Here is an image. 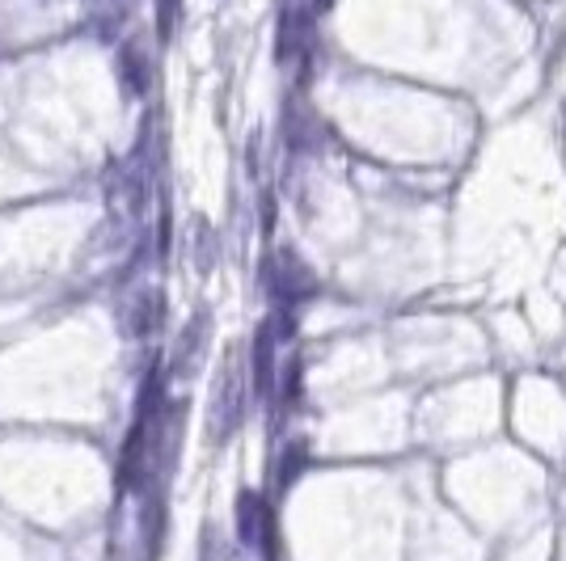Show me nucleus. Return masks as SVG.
<instances>
[{
	"label": "nucleus",
	"instance_id": "f257e3e1",
	"mask_svg": "<svg viewBox=\"0 0 566 561\" xmlns=\"http://www.w3.org/2000/svg\"><path fill=\"white\" fill-rule=\"evenodd\" d=\"M245 405H250V372H245V359H241V347H229V359H224V372L216 380L212 405H208V440L212 444H224L229 435H237V426L245 419Z\"/></svg>",
	"mask_w": 566,
	"mask_h": 561
},
{
	"label": "nucleus",
	"instance_id": "f03ea898",
	"mask_svg": "<svg viewBox=\"0 0 566 561\" xmlns=\"http://www.w3.org/2000/svg\"><path fill=\"white\" fill-rule=\"evenodd\" d=\"M166 321V292L161 287H132L118 300V326L127 338H148Z\"/></svg>",
	"mask_w": 566,
	"mask_h": 561
},
{
	"label": "nucleus",
	"instance_id": "7ed1b4c3",
	"mask_svg": "<svg viewBox=\"0 0 566 561\" xmlns=\"http://www.w3.org/2000/svg\"><path fill=\"white\" fill-rule=\"evenodd\" d=\"M237 537H241V544L262 549L275 561V519H271V507L259 490H241V498H237Z\"/></svg>",
	"mask_w": 566,
	"mask_h": 561
},
{
	"label": "nucleus",
	"instance_id": "20e7f679",
	"mask_svg": "<svg viewBox=\"0 0 566 561\" xmlns=\"http://www.w3.org/2000/svg\"><path fill=\"white\" fill-rule=\"evenodd\" d=\"M106 203L118 220H140L144 215V173L140 165H111L106 182Z\"/></svg>",
	"mask_w": 566,
	"mask_h": 561
},
{
	"label": "nucleus",
	"instance_id": "39448f33",
	"mask_svg": "<svg viewBox=\"0 0 566 561\" xmlns=\"http://www.w3.org/2000/svg\"><path fill=\"white\" fill-rule=\"evenodd\" d=\"M271 287H275L280 300L292 305V300H308L317 292V275L292 250H280V254L271 257Z\"/></svg>",
	"mask_w": 566,
	"mask_h": 561
},
{
	"label": "nucleus",
	"instance_id": "423d86ee",
	"mask_svg": "<svg viewBox=\"0 0 566 561\" xmlns=\"http://www.w3.org/2000/svg\"><path fill=\"white\" fill-rule=\"evenodd\" d=\"M203 351H208V313H195L182 334H178V342H174V359H169V375H190L199 372V363H203Z\"/></svg>",
	"mask_w": 566,
	"mask_h": 561
},
{
	"label": "nucleus",
	"instance_id": "0eeeda50",
	"mask_svg": "<svg viewBox=\"0 0 566 561\" xmlns=\"http://www.w3.org/2000/svg\"><path fill=\"white\" fill-rule=\"evenodd\" d=\"M118 76H123V89H127L132 97H144V94H148L153 68H148V55H144L140 39L123 43V51H118Z\"/></svg>",
	"mask_w": 566,
	"mask_h": 561
},
{
	"label": "nucleus",
	"instance_id": "6e6552de",
	"mask_svg": "<svg viewBox=\"0 0 566 561\" xmlns=\"http://www.w3.org/2000/svg\"><path fill=\"white\" fill-rule=\"evenodd\" d=\"M271 359H275V334H271V321L259 329L254 338V393L266 398L271 393Z\"/></svg>",
	"mask_w": 566,
	"mask_h": 561
},
{
	"label": "nucleus",
	"instance_id": "1a4fd4ad",
	"mask_svg": "<svg viewBox=\"0 0 566 561\" xmlns=\"http://www.w3.org/2000/svg\"><path fill=\"white\" fill-rule=\"evenodd\" d=\"M283 461L287 465H280V486H292L301 477V468H305V444H292L283 452Z\"/></svg>",
	"mask_w": 566,
	"mask_h": 561
},
{
	"label": "nucleus",
	"instance_id": "9d476101",
	"mask_svg": "<svg viewBox=\"0 0 566 561\" xmlns=\"http://www.w3.org/2000/svg\"><path fill=\"white\" fill-rule=\"evenodd\" d=\"M178 13H182V0H161L157 4V34L161 39H174V25H178Z\"/></svg>",
	"mask_w": 566,
	"mask_h": 561
}]
</instances>
